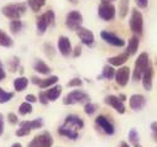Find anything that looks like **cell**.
Listing matches in <instances>:
<instances>
[{
    "instance_id": "obj_1",
    "label": "cell",
    "mask_w": 157,
    "mask_h": 147,
    "mask_svg": "<svg viewBox=\"0 0 157 147\" xmlns=\"http://www.w3.org/2000/svg\"><path fill=\"white\" fill-rule=\"evenodd\" d=\"M27 10V5L25 3H11L3 6L2 13L5 17L10 20H20L22 15H25Z\"/></svg>"
},
{
    "instance_id": "obj_2",
    "label": "cell",
    "mask_w": 157,
    "mask_h": 147,
    "mask_svg": "<svg viewBox=\"0 0 157 147\" xmlns=\"http://www.w3.org/2000/svg\"><path fill=\"white\" fill-rule=\"evenodd\" d=\"M150 67V57L146 52H142L139 55L136 62H135V68H134V73H132V78L134 81H141L144 73L147 70V68Z\"/></svg>"
},
{
    "instance_id": "obj_3",
    "label": "cell",
    "mask_w": 157,
    "mask_h": 147,
    "mask_svg": "<svg viewBox=\"0 0 157 147\" xmlns=\"http://www.w3.org/2000/svg\"><path fill=\"white\" fill-rule=\"evenodd\" d=\"M90 100V96L82 92V90H72L71 93H68L64 99H63V104L64 105H74V104H81V103H88Z\"/></svg>"
},
{
    "instance_id": "obj_4",
    "label": "cell",
    "mask_w": 157,
    "mask_h": 147,
    "mask_svg": "<svg viewBox=\"0 0 157 147\" xmlns=\"http://www.w3.org/2000/svg\"><path fill=\"white\" fill-rule=\"evenodd\" d=\"M83 24V16L78 10H72L67 14L66 16V26L72 30V31H77L78 28L82 27Z\"/></svg>"
},
{
    "instance_id": "obj_5",
    "label": "cell",
    "mask_w": 157,
    "mask_h": 147,
    "mask_svg": "<svg viewBox=\"0 0 157 147\" xmlns=\"http://www.w3.org/2000/svg\"><path fill=\"white\" fill-rule=\"evenodd\" d=\"M53 145V137L48 131H45L40 135H37L31 140V142L27 145V147H52Z\"/></svg>"
},
{
    "instance_id": "obj_6",
    "label": "cell",
    "mask_w": 157,
    "mask_h": 147,
    "mask_svg": "<svg viewBox=\"0 0 157 147\" xmlns=\"http://www.w3.org/2000/svg\"><path fill=\"white\" fill-rule=\"evenodd\" d=\"M130 28L134 33L141 35L144 31V17L142 14L137 10V9H132L131 10V16H130Z\"/></svg>"
},
{
    "instance_id": "obj_7",
    "label": "cell",
    "mask_w": 157,
    "mask_h": 147,
    "mask_svg": "<svg viewBox=\"0 0 157 147\" xmlns=\"http://www.w3.org/2000/svg\"><path fill=\"white\" fill-rule=\"evenodd\" d=\"M115 14H116L115 6L109 2H103L101 0V4L99 5V9H98L99 17L104 21H111L115 19Z\"/></svg>"
},
{
    "instance_id": "obj_8",
    "label": "cell",
    "mask_w": 157,
    "mask_h": 147,
    "mask_svg": "<svg viewBox=\"0 0 157 147\" xmlns=\"http://www.w3.org/2000/svg\"><path fill=\"white\" fill-rule=\"evenodd\" d=\"M100 37L105 42L111 45V46H115V47H123V46H125V41L121 37H119L117 35H115V33H113L110 31H105V30L101 31L100 32Z\"/></svg>"
},
{
    "instance_id": "obj_9",
    "label": "cell",
    "mask_w": 157,
    "mask_h": 147,
    "mask_svg": "<svg viewBox=\"0 0 157 147\" xmlns=\"http://www.w3.org/2000/svg\"><path fill=\"white\" fill-rule=\"evenodd\" d=\"M130 79V69L129 67H120L115 72V82L120 87H126Z\"/></svg>"
},
{
    "instance_id": "obj_10",
    "label": "cell",
    "mask_w": 157,
    "mask_h": 147,
    "mask_svg": "<svg viewBox=\"0 0 157 147\" xmlns=\"http://www.w3.org/2000/svg\"><path fill=\"white\" fill-rule=\"evenodd\" d=\"M77 35H78V37H79V40L82 41V43L88 46V47H92L94 45V42H95L94 33L88 28H84V27L78 28L77 30Z\"/></svg>"
},
{
    "instance_id": "obj_11",
    "label": "cell",
    "mask_w": 157,
    "mask_h": 147,
    "mask_svg": "<svg viewBox=\"0 0 157 147\" xmlns=\"http://www.w3.org/2000/svg\"><path fill=\"white\" fill-rule=\"evenodd\" d=\"M104 103L109 106H111L114 110H116L119 114H125V105H124V101H121L119 99V96H115V95H108L105 96L104 99Z\"/></svg>"
},
{
    "instance_id": "obj_12",
    "label": "cell",
    "mask_w": 157,
    "mask_h": 147,
    "mask_svg": "<svg viewBox=\"0 0 157 147\" xmlns=\"http://www.w3.org/2000/svg\"><path fill=\"white\" fill-rule=\"evenodd\" d=\"M146 104H147V100L142 94H134L130 96L129 105L134 111H140V110H142L146 106Z\"/></svg>"
},
{
    "instance_id": "obj_13",
    "label": "cell",
    "mask_w": 157,
    "mask_h": 147,
    "mask_svg": "<svg viewBox=\"0 0 157 147\" xmlns=\"http://www.w3.org/2000/svg\"><path fill=\"white\" fill-rule=\"evenodd\" d=\"M95 124L103 130L104 134H106V135H114L115 127H114V125H113L104 115H99V116L95 119Z\"/></svg>"
},
{
    "instance_id": "obj_14",
    "label": "cell",
    "mask_w": 157,
    "mask_h": 147,
    "mask_svg": "<svg viewBox=\"0 0 157 147\" xmlns=\"http://www.w3.org/2000/svg\"><path fill=\"white\" fill-rule=\"evenodd\" d=\"M58 51L59 53L63 56V57H68L71 53H72V45H71V41L68 37H66V36H61V37L58 39Z\"/></svg>"
},
{
    "instance_id": "obj_15",
    "label": "cell",
    "mask_w": 157,
    "mask_h": 147,
    "mask_svg": "<svg viewBox=\"0 0 157 147\" xmlns=\"http://www.w3.org/2000/svg\"><path fill=\"white\" fill-rule=\"evenodd\" d=\"M64 125L66 126H73V129L79 130V129H83L84 123L78 115H68L64 120Z\"/></svg>"
},
{
    "instance_id": "obj_16",
    "label": "cell",
    "mask_w": 157,
    "mask_h": 147,
    "mask_svg": "<svg viewBox=\"0 0 157 147\" xmlns=\"http://www.w3.org/2000/svg\"><path fill=\"white\" fill-rule=\"evenodd\" d=\"M152 77H153V69H152V67L150 66V67L147 68V70L144 73L142 78H141L142 85H144L145 90H147V92H150V90L152 89Z\"/></svg>"
},
{
    "instance_id": "obj_17",
    "label": "cell",
    "mask_w": 157,
    "mask_h": 147,
    "mask_svg": "<svg viewBox=\"0 0 157 147\" xmlns=\"http://www.w3.org/2000/svg\"><path fill=\"white\" fill-rule=\"evenodd\" d=\"M58 134H59L61 136L68 137L69 140H77V138H78V132H77V130H74V129L71 127V126L63 125V126L58 127Z\"/></svg>"
},
{
    "instance_id": "obj_18",
    "label": "cell",
    "mask_w": 157,
    "mask_h": 147,
    "mask_svg": "<svg viewBox=\"0 0 157 147\" xmlns=\"http://www.w3.org/2000/svg\"><path fill=\"white\" fill-rule=\"evenodd\" d=\"M129 57H130V55H129L128 52H125V53H121V55H117V56H115V57L108 58V63H109L110 66L119 67V66H123V64L129 59Z\"/></svg>"
},
{
    "instance_id": "obj_19",
    "label": "cell",
    "mask_w": 157,
    "mask_h": 147,
    "mask_svg": "<svg viewBox=\"0 0 157 147\" xmlns=\"http://www.w3.org/2000/svg\"><path fill=\"white\" fill-rule=\"evenodd\" d=\"M48 26H50V24H48L47 19H46L45 14H42V15H40L37 17V20H36V28H37V33L38 35H44Z\"/></svg>"
},
{
    "instance_id": "obj_20",
    "label": "cell",
    "mask_w": 157,
    "mask_h": 147,
    "mask_svg": "<svg viewBox=\"0 0 157 147\" xmlns=\"http://www.w3.org/2000/svg\"><path fill=\"white\" fill-rule=\"evenodd\" d=\"M20 127H26L29 130H35V129H41L44 126V121L42 119H35V120H31V121H21Z\"/></svg>"
},
{
    "instance_id": "obj_21",
    "label": "cell",
    "mask_w": 157,
    "mask_h": 147,
    "mask_svg": "<svg viewBox=\"0 0 157 147\" xmlns=\"http://www.w3.org/2000/svg\"><path fill=\"white\" fill-rule=\"evenodd\" d=\"M33 69L40 73V74H48L51 72V68L42 61V59H36L35 63H33Z\"/></svg>"
},
{
    "instance_id": "obj_22",
    "label": "cell",
    "mask_w": 157,
    "mask_h": 147,
    "mask_svg": "<svg viewBox=\"0 0 157 147\" xmlns=\"http://www.w3.org/2000/svg\"><path fill=\"white\" fill-rule=\"evenodd\" d=\"M45 93H46V95H47V98H48L50 101H55V100H57L58 96L61 95V93H62V87H61V85L51 87V88H48V90H46Z\"/></svg>"
},
{
    "instance_id": "obj_23",
    "label": "cell",
    "mask_w": 157,
    "mask_h": 147,
    "mask_svg": "<svg viewBox=\"0 0 157 147\" xmlns=\"http://www.w3.org/2000/svg\"><path fill=\"white\" fill-rule=\"evenodd\" d=\"M115 69L113 68V66H110V64H106V66H104L103 67V70H101V74L98 77V79H101V78H104V79H108V81H110V79H113L114 77H115Z\"/></svg>"
},
{
    "instance_id": "obj_24",
    "label": "cell",
    "mask_w": 157,
    "mask_h": 147,
    "mask_svg": "<svg viewBox=\"0 0 157 147\" xmlns=\"http://www.w3.org/2000/svg\"><path fill=\"white\" fill-rule=\"evenodd\" d=\"M0 46H2V47H6V48L14 46L13 39L10 37V36L5 31H3L2 28H0Z\"/></svg>"
},
{
    "instance_id": "obj_25",
    "label": "cell",
    "mask_w": 157,
    "mask_h": 147,
    "mask_svg": "<svg viewBox=\"0 0 157 147\" xmlns=\"http://www.w3.org/2000/svg\"><path fill=\"white\" fill-rule=\"evenodd\" d=\"M139 46H140V41L137 39V36H132V37L129 40V43H128V50L126 52L131 56V55H135L139 50Z\"/></svg>"
},
{
    "instance_id": "obj_26",
    "label": "cell",
    "mask_w": 157,
    "mask_h": 147,
    "mask_svg": "<svg viewBox=\"0 0 157 147\" xmlns=\"http://www.w3.org/2000/svg\"><path fill=\"white\" fill-rule=\"evenodd\" d=\"M29 85V79L25 78V77H19L14 81V88L16 92H22L27 88Z\"/></svg>"
},
{
    "instance_id": "obj_27",
    "label": "cell",
    "mask_w": 157,
    "mask_h": 147,
    "mask_svg": "<svg viewBox=\"0 0 157 147\" xmlns=\"http://www.w3.org/2000/svg\"><path fill=\"white\" fill-rule=\"evenodd\" d=\"M130 6V0H120L119 2V16L120 19H125L129 13Z\"/></svg>"
},
{
    "instance_id": "obj_28",
    "label": "cell",
    "mask_w": 157,
    "mask_h": 147,
    "mask_svg": "<svg viewBox=\"0 0 157 147\" xmlns=\"http://www.w3.org/2000/svg\"><path fill=\"white\" fill-rule=\"evenodd\" d=\"M57 82H58V77H57V76H51V77H48V78H46V79H42L38 87H40L41 89H48V88H51L52 85H55Z\"/></svg>"
},
{
    "instance_id": "obj_29",
    "label": "cell",
    "mask_w": 157,
    "mask_h": 147,
    "mask_svg": "<svg viewBox=\"0 0 157 147\" xmlns=\"http://www.w3.org/2000/svg\"><path fill=\"white\" fill-rule=\"evenodd\" d=\"M22 27H24V24H22L21 20H11V22H10V31L14 35L19 33L22 30Z\"/></svg>"
},
{
    "instance_id": "obj_30",
    "label": "cell",
    "mask_w": 157,
    "mask_h": 147,
    "mask_svg": "<svg viewBox=\"0 0 157 147\" xmlns=\"http://www.w3.org/2000/svg\"><path fill=\"white\" fill-rule=\"evenodd\" d=\"M13 98H14V93L5 92L3 88H0V104H5V103L10 101Z\"/></svg>"
},
{
    "instance_id": "obj_31",
    "label": "cell",
    "mask_w": 157,
    "mask_h": 147,
    "mask_svg": "<svg viewBox=\"0 0 157 147\" xmlns=\"http://www.w3.org/2000/svg\"><path fill=\"white\" fill-rule=\"evenodd\" d=\"M19 113H20L21 115L31 114V113H32V105H31V103H29V101L22 103V104L19 106Z\"/></svg>"
},
{
    "instance_id": "obj_32",
    "label": "cell",
    "mask_w": 157,
    "mask_h": 147,
    "mask_svg": "<svg viewBox=\"0 0 157 147\" xmlns=\"http://www.w3.org/2000/svg\"><path fill=\"white\" fill-rule=\"evenodd\" d=\"M128 137H129V141H130L131 143H134V145H137V143H139V132H137V130L131 129V130L129 131Z\"/></svg>"
},
{
    "instance_id": "obj_33",
    "label": "cell",
    "mask_w": 157,
    "mask_h": 147,
    "mask_svg": "<svg viewBox=\"0 0 157 147\" xmlns=\"http://www.w3.org/2000/svg\"><path fill=\"white\" fill-rule=\"evenodd\" d=\"M95 110H97V105H95V104H93V103H90V101L86 103V105H84V111H86L87 115H93V114L95 113Z\"/></svg>"
},
{
    "instance_id": "obj_34",
    "label": "cell",
    "mask_w": 157,
    "mask_h": 147,
    "mask_svg": "<svg viewBox=\"0 0 157 147\" xmlns=\"http://www.w3.org/2000/svg\"><path fill=\"white\" fill-rule=\"evenodd\" d=\"M82 84H83L82 79H79V78H73V79H71V81L67 83V87H69V88H78V87H82Z\"/></svg>"
},
{
    "instance_id": "obj_35",
    "label": "cell",
    "mask_w": 157,
    "mask_h": 147,
    "mask_svg": "<svg viewBox=\"0 0 157 147\" xmlns=\"http://www.w3.org/2000/svg\"><path fill=\"white\" fill-rule=\"evenodd\" d=\"M19 64H20V59H19L17 57H14L13 61H10V63H9V66H10V70H11L13 73L16 72V69L19 68Z\"/></svg>"
},
{
    "instance_id": "obj_36",
    "label": "cell",
    "mask_w": 157,
    "mask_h": 147,
    "mask_svg": "<svg viewBox=\"0 0 157 147\" xmlns=\"http://www.w3.org/2000/svg\"><path fill=\"white\" fill-rule=\"evenodd\" d=\"M38 101H40L42 105H47L48 104V98H47V95H46V93L45 92H41L40 94H38Z\"/></svg>"
},
{
    "instance_id": "obj_37",
    "label": "cell",
    "mask_w": 157,
    "mask_h": 147,
    "mask_svg": "<svg viewBox=\"0 0 157 147\" xmlns=\"http://www.w3.org/2000/svg\"><path fill=\"white\" fill-rule=\"evenodd\" d=\"M27 4H29V6L31 8V10L35 11V13L40 11V9H41V6H40V5H37L35 0H27Z\"/></svg>"
},
{
    "instance_id": "obj_38",
    "label": "cell",
    "mask_w": 157,
    "mask_h": 147,
    "mask_svg": "<svg viewBox=\"0 0 157 147\" xmlns=\"http://www.w3.org/2000/svg\"><path fill=\"white\" fill-rule=\"evenodd\" d=\"M30 132H31V130H29V129H26V127H20V129L15 132V135H16V136H19V137H22V136L29 135Z\"/></svg>"
},
{
    "instance_id": "obj_39",
    "label": "cell",
    "mask_w": 157,
    "mask_h": 147,
    "mask_svg": "<svg viewBox=\"0 0 157 147\" xmlns=\"http://www.w3.org/2000/svg\"><path fill=\"white\" fill-rule=\"evenodd\" d=\"M8 120H9V123H10L11 125L17 124V121H19L17 116H16L15 114H13V113H9V114H8Z\"/></svg>"
},
{
    "instance_id": "obj_40",
    "label": "cell",
    "mask_w": 157,
    "mask_h": 147,
    "mask_svg": "<svg viewBox=\"0 0 157 147\" xmlns=\"http://www.w3.org/2000/svg\"><path fill=\"white\" fill-rule=\"evenodd\" d=\"M151 130H152V138L153 141L157 142V123L156 121L151 124Z\"/></svg>"
},
{
    "instance_id": "obj_41",
    "label": "cell",
    "mask_w": 157,
    "mask_h": 147,
    "mask_svg": "<svg viewBox=\"0 0 157 147\" xmlns=\"http://www.w3.org/2000/svg\"><path fill=\"white\" fill-rule=\"evenodd\" d=\"M136 4H137L139 8L145 9V8H147V5H148V0H136Z\"/></svg>"
},
{
    "instance_id": "obj_42",
    "label": "cell",
    "mask_w": 157,
    "mask_h": 147,
    "mask_svg": "<svg viewBox=\"0 0 157 147\" xmlns=\"http://www.w3.org/2000/svg\"><path fill=\"white\" fill-rule=\"evenodd\" d=\"M5 77H6V73H5V69H4V67H3L2 61H0V82L4 81Z\"/></svg>"
},
{
    "instance_id": "obj_43",
    "label": "cell",
    "mask_w": 157,
    "mask_h": 147,
    "mask_svg": "<svg viewBox=\"0 0 157 147\" xmlns=\"http://www.w3.org/2000/svg\"><path fill=\"white\" fill-rule=\"evenodd\" d=\"M72 55H73V57H74V58L79 57V56L82 55V47H81V46H77V47L74 48V51H73V53H72Z\"/></svg>"
},
{
    "instance_id": "obj_44",
    "label": "cell",
    "mask_w": 157,
    "mask_h": 147,
    "mask_svg": "<svg viewBox=\"0 0 157 147\" xmlns=\"http://www.w3.org/2000/svg\"><path fill=\"white\" fill-rule=\"evenodd\" d=\"M25 100L32 104V103H36V101H37V98H36L33 94H27V95L25 96Z\"/></svg>"
},
{
    "instance_id": "obj_45",
    "label": "cell",
    "mask_w": 157,
    "mask_h": 147,
    "mask_svg": "<svg viewBox=\"0 0 157 147\" xmlns=\"http://www.w3.org/2000/svg\"><path fill=\"white\" fill-rule=\"evenodd\" d=\"M4 134V115L0 113V136Z\"/></svg>"
},
{
    "instance_id": "obj_46",
    "label": "cell",
    "mask_w": 157,
    "mask_h": 147,
    "mask_svg": "<svg viewBox=\"0 0 157 147\" xmlns=\"http://www.w3.org/2000/svg\"><path fill=\"white\" fill-rule=\"evenodd\" d=\"M41 81H42V79H40V78H37V77H32V78H31V82H32L33 84H36V85H40Z\"/></svg>"
},
{
    "instance_id": "obj_47",
    "label": "cell",
    "mask_w": 157,
    "mask_h": 147,
    "mask_svg": "<svg viewBox=\"0 0 157 147\" xmlns=\"http://www.w3.org/2000/svg\"><path fill=\"white\" fill-rule=\"evenodd\" d=\"M35 2H36V4H37V5H40L41 8L46 4V0H35Z\"/></svg>"
},
{
    "instance_id": "obj_48",
    "label": "cell",
    "mask_w": 157,
    "mask_h": 147,
    "mask_svg": "<svg viewBox=\"0 0 157 147\" xmlns=\"http://www.w3.org/2000/svg\"><path fill=\"white\" fill-rule=\"evenodd\" d=\"M117 96H119V99H120L121 101H124V100H126V96H125L124 94H121V95H117Z\"/></svg>"
},
{
    "instance_id": "obj_49",
    "label": "cell",
    "mask_w": 157,
    "mask_h": 147,
    "mask_svg": "<svg viewBox=\"0 0 157 147\" xmlns=\"http://www.w3.org/2000/svg\"><path fill=\"white\" fill-rule=\"evenodd\" d=\"M120 147H130V146L128 145V142H124V141H123V142L120 143Z\"/></svg>"
},
{
    "instance_id": "obj_50",
    "label": "cell",
    "mask_w": 157,
    "mask_h": 147,
    "mask_svg": "<svg viewBox=\"0 0 157 147\" xmlns=\"http://www.w3.org/2000/svg\"><path fill=\"white\" fill-rule=\"evenodd\" d=\"M11 147H22V145H21V143H19V142H16V143H14Z\"/></svg>"
},
{
    "instance_id": "obj_51",
    "label": "cell",
    "mask_w": 157,
    "mask_h": 147,
    "mask_svg": "<svg viewBox=\"0 0 157 147\" xmlns=\"http://www.w3.org/2000/svg\"><path fill=\"white\" fill-rule=\"evenodd\" d=\"M103 2H109V3H111V2H114V0H103Z\"/></svg>"
},
{
    "instance_id": "obj_52",
    "label": "cell",
    "mask_w": 157,
    "mask_h": 147,
    "mask_svg": "<svg viewBox=\"0 0 157 147\" xmlns=\"http://www.w3.org/2000/svg\"><path fill=\"white\" fill-rule=\"evenodd\" d=\"M136 147H141V146H140V145H136Z\"/></svg>"
}]
</instances>
